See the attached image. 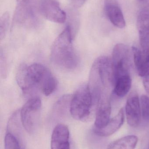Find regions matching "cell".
<instances>
[{
	"label": "cell",
	"instance_id": "6da1fadb",
	"mask_svg": "<svg viewBox=\"0 0 149 149\" xmlns=\"http://www.w3.org/2000/svg\"><path fill=\"white\" fill-rule=\"evenodd\" d=\"M16 80L25 94L38 89L45 96H49L55 92L57 86V81L51 72L39 63L29 66L20 65L17 72Z\"/></svg>",
	"mask_w": 149,
	"mask_h": 149
},
{
	"label": "cell",
	"instance_id": "7a4b0ae2",
	"mask_svg": "<svg viewBox=\"0 0 149 149\" xmlns=\"http://www.w3.org/2000/svg\"><path fill=\"white\" fill-rule=\"evenodd\" d=\"M113 84L111 60L106 56L97 58L94 62L89 75L88 86L92 97L93 105L107 97L106 90Z\"/></svg>",
	"mask_w": 149,
	"mask_h": 149
},
{
	"label": "cell",
	"instance_id": "3957f363",
	"mask_svg": "<svg viewBox=\"0 0 149 149\" xmlns=\"http://www.w3.org/2000/svg\"><path fill=\"white\" fill-rule=\"evenodd\" d=\"M71 28L67 25L57 37L51 50L52 62L59 68L66 70L75 69L79 58L73 45Z\"/></svg>",
	"mask_w": 149,
	"mask_h": 149
},
{
	"label": "cell",
	"instance_id": "277c9868",
	"mask_svg": "<svg viewBox=\"0 0 149 149\" xmlns=\"http://www.w3.org/2000/svg\"><path fill=\"white\" fill-rule=\"evenodd\" d=\"M93 105L88 85L83 84L78 88L72 96L70 112L75 120L84 121L90 116Z\"/></svg>",
	"mask_w": 149,
	"mask_h": 149
},
{
	"label": "cell",
	"instance_id": "5b68a950",
	"mask_svg": "<svg viewBox=\"0 0 149 149\" xmlns=\"http://www.w3.org/2000/svg\"><path fill=\"white\" fill-rule=\"evenodd\" d=\"M131 54L129 47L123 44H118L114 48L111 60L114 85L120 77L130 74L132 66Z\"/></svg>",
	"mask_w": 149,
	"mask_h": 149
},
{
	"label": "cell",
	"instance_id": "8992f818",
	"mask_svg": "<svg viewBox=\"0 0 149 149\" xmlns=\"http://www.w3.org/2000/svg\"><path fill=\"white\" fill-rule=\"evenodd\" d=\"M23 128L19 109L13 113L8 121L4 149H25Z\"/></svg>",
	"mask_w": 149,
	"mask_h": 149
},
{
	"label": "cell",
	"instance_id": "52a82bcc",
	"mask_svg": "<svg viewBox=\"0 0 149 149\" xmlns=\"http://www.w3.org/2000/svg\"><path fill=\"white\" fill-rule=\"evenodd\" d=\"M42 103L40 98L33 97L29 99L20 109L22 124L26 132L33 134L37 129L41 115Z\"/></svg>",
	"mask_w": 149,
	"mask_h": 149
},
{
	"label": "cell",
	"instance_id": "ba28073f",
	"mask_svg": "<svg viewBox=\"0 0 149 149\" xmlns=\"http://www.w3.org/2000/svg\"><path fill=\"white\" fill-rule=\"evenodd\" d=\"M16 8L13 17L14 24L28 25L36 17L35 0H16Z\"/></svg>",
	"mask_w": 149,
	"mask_h": 149
},
{
	"label": "cell",
	"instance_id": "9c48e42d",
	"mask_svg": "<svg viewBox=\"0 0 149 149\" xmlns=\"http://www.w3.org/2000/svg\"><path fill=\"white\" fill-rule=\"evenodd\" d=\"M41 14L47 20L59 24L66 20V14L56 0H42L39 5Z\"/></svg>",
	"mask_w": 149,
	"mask_h": 149
},
{
	"label": "cell",
	"instance_id": "30bf717a",
	"mask_svg": "<svg viewBox=\"0 0 149 149\" xmlns=\"http://www.w3.org/2000/svg\"><path fill=\"white\" fill-rule=\"evenodd\" d=\"M126 113L129 125L132 127L138 126L141 122V111L140 100L136 93H132L128 98Z\"/></svg>",
	"mask_w": 149,
	"mask_h": 149
},
{
	"label": "cell",
	"instance_id": "8fae6325",
	"mask_svg": "<svg viewBox=\"0 0 149 149\" xmlns=\"http://www.w3.org/2000/svg\"><path fill=\"white\" fill-rule=\"evenodd\" d=\"M51 149H70V131L66 125L57 124L53 129L51 139Z\"/></svg>",
	"mask_w": 149,
	"mask_h": 149
},
{
	"label": "cell",
	"instance_id": "7c38bea8",
	"mask_svg": "<svg viewBox=\"0 0 149 149\" xmlns=\"http://www.w3.org/2000/svg\"><path fill=\"white\" fill-rule=\"evenodd\" d=\"M111 107L108 97L101 99L97 105L94 127L102 129L105 127L110 120Z\"/></svg>",
	"mask_w": 149,
	"mask_h": 149
},
{
	"label": "cell",
	"instance_id": "4fadbf2b",
	"mask_svg": "<svg viewBox=\"0 0 149 149\" xmlns=\"http://www.w3.org/2000/svg\"><path fill=\"white\" fill-rule=\"evenodd\" d=\"M134 63L139 75L144 77L149 74V51L132 47Z\"/></svg>",
	"mask_w": 149,
	"mask_h": 149
},
{
	"label": "cell",
	"instance_id": "5bb4252c",
	"mask_svg": "<svg viewBox=\"0 0 149 149\" xmlns=\"http://www.w3.org/2000/svg\"><path fill=\"white\" fill-rule=\"evenodd\" d=\"M124 121V110L122 108L113 118L109 120L107 125L102 129L94 127L93 132L101 136H108L113 134L118 130L123 124Z\"/></svg>",
	"mask_w": 149,
	"mask_h": 149
},
{
	"label": "cell",
	"instance_id": "9a60e30c",
	"mask_svg": "<svg viewBox=\"0 0 149 149\" xmlns=\"http://www.w3.org/2000/svg\"><path fill=\"white\" fill-rule=\"evenodd\" d=\"M137 27L141 49L149 51V15L141 11L137 18Z\"/></svg>",
	"mask_w": 149,
	"mask_h": 149
},
{
	"label": "cell",
	"instance_id": "2e32d148",
	"mask_svg": "<svg viewBox=\"0 0 149 149\" xmlns=\"http://www.w3.org/2000/svg\"><path fill=\"white\" fill-rule=\"evenodd\" d=\"M105 9L107 16L113 25L120 29L125 27L126 22L120 5H105Z\"/></svg>",
	"mask_w": 149,
	"mask_h": 149
},
{
	"label": "cell",
	"instance_id": "e0dca14e",
	"mask_svg": "<svg viewBox=\"0 0 149 149\" xmlns=\"http://www.w3.org/2000/svg\"><path fill=\"white\" fill-rule=\"evenodd\" d=\"M114 94L118 97L122 98L128 93L132 86V80L130 74L120 77L115 82Z\"/></svg>",
	"mask_w": 149,
	"mask_h": 149
},
{
	"label": "cell",
	"instance_id": "ac0fdd59",
	"mask_svg": "<svg viewBox=\"0 0 149 149\" xmlns=\"http://www.w3.org/2000/svg\"><path fill=\"white\" fill-rule=\"evenodd\" d=\"M138 141L136 136H127L111 143L107 149H134Z\"/></svg>",
	"mask_w": 149,
	"mask_h": 149
},
{
	"label": "cell",
	"instance_id": "d6986e66",
	"mask_svg": "<svg viewBox=\"0 0 149 149\" xmlns=\"http://www.w3.org/2000/svg\"><path fill=\"white\" fill-rule=\"evenodd\" d=\"M72 96L70 95H66L59 99L53 107V112L57 114L62 115L67 112L68 109L70 111Z\"/></svg>",
	"mask_w": 149,
	"mask_h": 149
},
{
	"label": "cell",
	"instance_id": "ffe728a7",
	"mask_svg": "<svg viewBox=\"0 0 149 149\" xmlns=\"http://www.w3.org/2000/svg\"><path fill=\"white\" fill-rule=\"evenodd\" d=\"M141 111L143 118L145 121L149 123V98L146 95H142L141 98Z\"/></svg>",
	"mask_w": 149,
	"mask_h": 149
},
{
	"label": "cell",
	"instance_id": "44dd1931",
	"mask_svg": "<svg viewBox=\"0 0 149 149\" xmlns=\"http://www.w3.org/2000/svg\"><path fill=\"white\" fill-rule=\"evenodd\" d=\"M9 15L8 12H5L2 16L0 19V37L2 39L6 34L8 25Z\"/></svg>",
	"mask_w": 149,
	"mask_h": 149
},
{
	"label": "cell",
	"instance_id": "7402d4cb",
	"mask_svg": "<svg viewBox=\"0 0 149 149\" xmlns=\"http://www.w3.org/2000/svg\"><path fill=\"white\" fill-rule=\"evenodd\" d=\"M122 0H104L105 5H120Z\"/></svg>",
	"mask_w": 149,
	"mask_h": 149
},
{
	"label": "cell",
	"instance_id": "603a6c76",
	"mask_svg": "<svg viewBox=\"0 0 149 149\" xmlns=\"http://www.w3.org/2000/svg\"><path fill=\"white\" fill-rule=\"evenodd\" d=\"M143 85L146 92L149 94V74L143 77Z\"/></svg>",
	"mask_w": 149,
	"mask_h": 149
},
{
	"label": "cell",
	"instance_id": "cb8c5ba5",
	"mask_svg": "<svg viewBox=\"0 0 149 149\" xmlns=\"http://www.w3.org/2000/svg\"><path fill=\"white\" fill-rule=\"evenodd\" d=\"M86 0H72L73 4L76 8L81 7Z\"/></svg>",
	"mask_w": 149,
	"mask_h": 149
},
{
	"label": "cell",
	"instance_id": "d4e9b609",
	"mask_svg": "<svg viewBox=\"0 0 149 149\" xmlns=\"http://www.w3.org/2000/svg\"><path fill=\"white\" fill-rule=\"evenodd\" d=\"M137 2L143 5V7H145L149 3V0H136Z\"/></svg>",
	"mask_w": 149,
	"mask_h": 149
},
{
	"label": "cell",
	"instance_id": "484cf974",
	"mask_svg": "<svg viewBox=\"0 0 149 149\" xmlns=\"http://www.w3.org/2000/svg\"><path fill=\"white\" fill-rule=\"evenodd\" d=\"M141 11H142L143 13H145V14H147V15H149V3L147 6L144 7L142 9V10H141Z\"/></svg>",
	"mask_w": 149,
	"mask_h": 149
}]
</instances>
